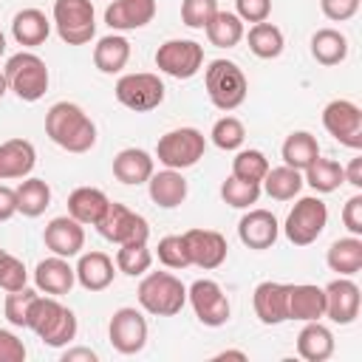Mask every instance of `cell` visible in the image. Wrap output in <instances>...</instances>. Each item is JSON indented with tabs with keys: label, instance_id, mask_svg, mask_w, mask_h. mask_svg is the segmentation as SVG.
<instances>
[{
	"label": "cell",
	"instance_id": "obj_47",
	"mask_svg": "<svg viewBox=\"0 0 362 362\" xmlns=\"http://www.w3.org/2000/svg\"><path fill=\"white\" fill-rule=\"evenodd\" d=\"M235 14L243 23H263L272 14V0H235Z\"/></svg>",
	"mask_w": 362,
	"mask_h": 362
},
{
	"label": "cell",
	"instance_id": "obj_19",
	"mask_svg": "<svg viewBox=\"0 0 362 362\" xmlns=\"http://www.w3.org/2000/svg\"><path fill=\"white\" fill-rule=\"evenodd\" d=\"M42 240L45 246L59 255V257H74L82 252L85 246V229L79 221H74L71 215H59V218H51L45 232H42Z\"/></svg>",
	"mask_w": 362,
	"mask_h": 362
},
{
	"label": "cell",
	"instance_id": "obj_8",
	"mask_svg": "<svg viewBox=\"0 0 362 362\" xmlns=\"http://www.w3.org/2000/svg\"><path fill=\"white\" fill-rule=\"evenodd\" d=\"M325 223H328V206H325V201L317 198V195H305L286 215L283 232H286V238L294 246H308V243H314L322 235Z\"/></svg>",
	"mask_w": 362,
	"mask_h": 362
},
{
	"label": "cell",
	"instance_id": "obj_46",
	"mask_svg": "<svg viewBox=\"0 0 362 362\" xmlns=\"http://www.w3.org/2000/svg\"><path fill=\"white\" fill-rule=\"evenodd\" d=\"M25 280H28L25 263L20 257L3 252V257H0V288L3 291H17V288L25 286Z\"/></svg>",
	"mask_w": 362,
	"mask_h": 362
},
{
	"label": "cell",
	"instance_id": "obj_16",
	"mask_svg": "<svg viewBox=\"0 0 362 362\" xmlns=\"http://www.w3.org/2000/svg\"><path fill=\"white\" fill-rule=\"evenodd\" d=\"M184 240H187V249H189V260L192 266L198 269H218L223 260H226V238L215 229H187L184 232Z\"/></svg>",
	"mask_w": 362,
	"mask_h": 362
},
{
	"label": "cell",
	"instance_id": "obj_15",
	"mask_svg": "<svg viewBox=\"0 0 362 362\" xmlns=\"http://www.w3.org/2000/svg\"><path fill=\"white\" fill-rule=\"evenodd\" d=\"M325 317L337 325H351L359 317V286L351 277H337L325 288Z\"/></svg>",
	"mask_w": 362,
	"mask_h": 362
},
{
	"label": "cell",
	"instance_id": "obj_51",
	"mask_svg": "<svg viewBox=\"0 0 362 362\" xmlns=\"http://www.w3.org/2000/svg\"><path fill=\"white\" fill-rule=\"evenodd\" d=\"M17 212V192L6 184H0V223L8 221Z\"/></svg>",
	"mask_w": 362,
	"mask_h": 362
},
{
	"label": "cell",
	"instance_id": "obj_25",
	"mask_svg": "<svg viewBox=\"0 0 362 362\" xmlns=\"http://www.w3.org/2000/svg\"><path fill=\"white\" fill-rule=\"evenodd\" d=\"M153 156L147 150H139V147H124L113 156V175L122 181V184H130V187H139V184H147V178L153 175Z\"/></svg>",
	"mask_w": 362,
	"mask_h": 362
},
{
	"label": "cell",
	"instance_id": "obj_48",
	"mask_svg": "<svg viewBox=\"0 0 362 362\" xmlns=\"http://www.w3.org/2000/svg\"><path fill=\"white\" fill-rule=\"evenodd\" d=\"M23 359H25L23 339L14 331L0 328V362H23Z\"/></svg>",
	"mask_w": 362,
	"mask_h": 362
},
{
	"label": "cell",
	"instance_id": "obj_37",
	"mask_svg": "<svg viewBox=\"0 0 362 362\" xmlns=\"http://www.w3.org/2000/svg\"><path fill=\"white\" fill-rule=\"evenodd\" d=\"M246 40H249V51L255 57H260V59H277L283 54V45H286L283 31L274 23H266V20L263 23H255L249 28Z\"/></svg>",
	"mask_w": 362,
	"mask_h": 362
},
{
	"label": "cell",
	"instance_id": "obj_7",
	"mask_svg": "<svg viewBox=\"0 0 362 362\" xmlns=\"http://www.w3.org/2000/svg\"><path fill=\"white\" fill-rule=\"evenodd\" d=\"M54 25L62 42L85 45L96 34V14L90 0H54Z\"/></svg>",
	"mask_w": 362,
	"mask_h": 362
},
{
	"label": "cell",
	"instance_id": "obj_18",
	"mask_svg": "<svg viewBox=\"0 0 362 362\" xmlns=\"http://www.w3.org/2000/svg\"><path fill=\"white\" fill-rule=\"evenodd\" d=\"M252 303H255V314L263 325L286 322L288 320V283H274V280L257 283Z\"/></svg>",
	"mask_w": 362,
	"mask_h": 362
},
{
	"label": "cell",
	"instance_id": "obj_12",
	"mask_svg": "<svg viewBox=\"0 0 362 362\" xmlns=\"http://www.w3.org/2000/svg\"><path fill=\"white\" fill-rule=\"evenodd\" d=\"M322 127L339 144L359 150L362 147V110L351 99H334L322 107Z\"/></svg>",
	"mask_w": 362,
	"mask_h": 362
},
{
	"label": "cell",
	"instance_id": "obj_26",
	"mask_svg": "<svg viewBox=\"0 0 362 362\" xmlns=\"http://www.w3.org/2000/svg\"><path fill=\"white\" fill-rule=\"evenodd\" d=\"M74 272H76V283L88 291H105L116 274L113 260L105 252H85Z\"/></svg>",
	"mask_w": 362,
	"mask_h": 362
},
{
	"label": "cell",
	"instance_id": "obj_41",
	"mask_svg": "<svg viewBox=\"0 0 362 362\" xmlns=\"http://www.w3.org/2000/svg\"><path fill=\"white\" fill-rule=\"evenodd\" d=\"M266 173H269V158H266L260 150H240V153L232 158V175H238V178H243V181L260 184Z\"/></svg>",
	"mask_w": 362,
	"mask_h": 362
},
{
	"label": "cell",
	"instance_id": "obj_24",
	"mask_svg": "<svg viewBox=\"0 0 362 362\" xmlns=\"http://www.w3.org/2000/svg\"><path fill=\"white\" fill-rule=\"evenodd\" d=\"M147 192H150V201L158 204L161 209H175L187 198V178L181 175V170L164 167L161 173H153L147 178Z\"/></svg>",
	"mask_w": 362,
	"mask_h": 362
},
{
	"label": "cell",
	"instance_id": "obj_35",
	"mask_svg": "<svg viewBox=\"0 0 362 362\" xmlns=\"http://www.w3.org/2000/svg\"><path fill=\"white\" fill-rule=\"evenodd\" d=\"M17 192V212H23L25 218H40L48 206H51V187L42 178H28L20 181Z\"/></svg>",
	"mask_w": 362,
	"mask_h": 362
},
{
	"label": "cell",
	"instance_id": "obj_29",
	"mask_svg": "<svg viewBox=\"0 0 362 362\" xmlns=\"http://www.w3.org/2000/svg\"><path fill=\"white\" fill-rule=\"evenodd\" d=\"M107 204H110V198L102 189H96V187H76L68 195V215L74 221H79L82 226H88V223L96 226L99 218L105 215Z\"/></svg>",
	"mask_w": 362,
	"mask_h": 362
},
{
	"label": "cell",
	"instance_id": "obj_14",
	"mask_svg": "<svg viewBox=\"0 0 362 362\" xmlns=\"http://www.w3.org/2000/svg\"><path fill=\"white\" fill-rule=\"evenodd\" d=\"M107 337H110V345L119 354H124V356L139 354L147 345V320H144V314L130 308V305L113 311L110 325H107Z\"/></svg>",
	"mask_w": 362,
	"mask_h": 362
},
{
	"label": "cell",
	"instance_id": "obj_21",
	"mask_svg": "<svg viewBox=\"0 0 362 362\" xmlns=\"http://www.w3.org/2000/svg\"><path fill=\"white\" fill-rule=\"evenodd\" d=\"M34 283H37V291H45L51 297H59V294H68L76 283V272L74 266L68 263V257H45L37 263L34 269Z\"/></svg>",
	"mask_w": 362,
	"mask_h": 362
},
{
	"label": "cell",
	"instance_id": "obj_33",
	"mask_svg": "<svg viewBox=\"0 0 362 362\" xmlns=\"http://www.w3.org/2000/svg\"><path fill=\"white\" fill-rule=\"evenodd\" d=\"M311 57L320 62V65H339L345 57H348V40L342 31L337 28H320L314 31L311 37Z\"/></svg>",
	"mask_w": 362,
	"mask_h": 362
},
{
	"label": "cell",
	"instance_id": "obj_44",
	"mask_svg": "<svg viewBox=\"0 0 362 362\" xmlns=\"http://www.w3.org/2000/svg\"><path fill=\"white\" fill-rule=\"evenodd\" d=\"M37 294H40V291H37V288H28V286H23V288H17V291H8L6 305H3L6 320H8L11 325H17V328H25L28 308H31V303H34Z\"/></svg>",
	"mask_w": 362,
	"mask_h": 362
},
{
	"label": "cell",
	"instance_id": "obj_34",
	"mask_svg": "<svg viewBox=\"0 0 362 362\" xmlns=\"http://www.w3.org/2000/svg\"><path fill=\"white\" fill-rule=\"evenodd\" d=\"M280 153H283V161H286L288 167H294V170L303 173V170L320 156V144H317V139H314L308 130H294V133L286 136Z\"/></svg>",
	"mask_w": 362,
	"mask_h": 362
},
{
	"label": "cell",
	"instance_id": "obj_23",
	"mask_svg": "<svg viewBox=\"0 0 362 362\" xmlns=\"http://www.w3.org/2000/svg\"><path fill=\"white\" fill-rule=\"evenodd\" d=\"M37 164V150L28 139H8L0 144V181L25 178Z\"/></svg>",
	"mask_w": 362,
	"mask_h": 362
},
{
	"label": "cell",
	"instance_id": "obj_13",
	"mask_svg": "<svg viewBox=\"0 0 362 362\" xmlns=\"http://www.w3.org/2000/svg\"><path fill=\"white\" fill-rule=\"evenodd\" d=\"M187 300H189L195 317H198L204 325H209V328L226 325L232 308H229V297L223 294V288H221L215 280H206V277L195 280V283L187 288Z\"/></svg>",
	"mask_w": 362,
	"mask_h": 362
},
{
	"label": "cell",
	"instance_id": "obj_2",
	"mask_svg": "<svg viewBox=\"0 0 362 362\" xmlns=\"http://www.w3.org/2000/svg\"><path fill=\"white\" fill-rule=\"evenodd\" d=\"M25 328H31L48 348H65L76 337L79 325H76V314L68 305H62L57 297L37 294L28 308Z\"/></svg>",
	"mask_w": 362,
	"mask_h": 362
},
{
	"label": "cell",
	"instance_id": "obj_45",
	"mask_svg": "<svg viewBox=\"0 0 362 362\" xmlns=\"http://www.w3.org/2000/svg\"><path fill=\"white\" fill-rule=\"evenodd\" d=\"M215 14H218V0H184L181 3V23L187 28H206Z\"/></svg>",
	"mask_w": 362,
	"mask_h": 362
},
{
	"label": "cell",
	"instance_id": "obj_40",
	"mask_svg": "<svg viewBox=\"0 0 362 362\" xmlns=\"http://www.w3.org/2000/svg\"><path fill=\"white\" fill-rule=\"evenodd\" d=\"M221 198L223 204L235 206V209H249L252 204H257L260 198V184L255 181H243L238 175H229L223 184H221Z\"/></svg>",
	"mask_w": 362,
	"mask_h": 362
},
{
	"label": "cell",
	"instance_id": "obj_22",
	"mask_svg": "<svg viewBox=\"0 0 362 362\" xmlns=\"http://www.w3.org/2000/svg\"><path fill=\"white\" fill-rule=\"evenodd\" d=\"M325 317V291L314 283H288V320L311 322Z\"/></svg>",
	"mask_w": 362,
	"mask_h": 362
},
{
	"label": "cell",
	"instance_id": "obj_57",
	"mask_svg": "<svg viewBox=\"0 0 362 362\" xmlns=\"http://www.w3.org/2000/svg\"><path fill=\"white\" fill-rule=\"evenodd\" d=\"M3 252H6V249H0V257H3Z\"/></svg>",
	"mask_w": 362,
	"mask_h": 362
},
{
	"label": "cell",
	"instance_id": "obj_54",
	"mask_svg": "<svg viewBox=\"0 0 362 362\" xmlns=\"http://www.w3.org/2000/svg\"><path fill=\"white\" fill-rule=\"evenodd\" d=\"M215 359H246V354L243 351H221Z\"/></svg>",
	"mask_w": 362,
	"mask_h": 362
},
{
	"label": "cell",
	"instance_id": "obj_43",
	"mask_svg": "<svg viewBox=\"0 0 362 362\" xmlns=\"http://www.w3.org/2000/svg\"><path fill=\"white\" fill-rule=\"evenodd\" d=\"M156 255H158V260L167 269H187V266H192L184 235H164L158 240V246H156Z\"/></svg>",
	"mask_w": 362,
	"mask_h": 362
},
{
	"label": "cell",
	"instance_id": "obj_31",
	"mask_svg": "<svg viewBox=\"0 0 362 362\" xmlns=\"http://www.w3.org/2000/svg\"><path fill=\"white\" fill-rule=\"evenodd\" d=\"M130 59V42L122 34H107L93 45V65L102 74H119Z\"/></svg>",
	"mask_w": 362,
	"mask_h": 362
},
{
	"label": "cell",
	"instance_id": "obj_9",
	"mask_svg": "<svg viewBox=\"0 0 362 362\" xmlns=\"http://www.w3.org/2000/svg\"><path fill=\"white\" fill-rule=\"evenodd\" d=\"M96 229H99V235L105 240H110L116 246H124V243H147V238H150L147 218L139 215V212H133L124 204H116V201L107 204V209L99 218Z\"/></svg>",
	"mask_w": 362,
	"mask_h": 362
},
{
	"label": "cell",
	"instance_id": "obj_3",
	"mask_svg": "<svg viewBox=\"0 0 362 362\" xmlns=\"http://www.w3.org/2000/svg\"><path fill=\"white\" fill-rule=\"evenodd\" d=\"M204 85H206V96L218 110H235L243 105L249 82L246 74L240 71L238 62L232 59H212L204 71Z\"/></svg>",
	"mask_w": 362,
	"mask_h": 362
},
{
	"label": "cell",
	"instance_id": "obj_39",
	"mask_svg": "<svg viewBox=\"0 0 362 362\" xmlns=\"http://www.w3.org/2000/svg\"><path fill=\"white\" fill-rule=\"evenodd\" d=\"M153 266V252L147 243H124L116 252V269L127 277H139Z\"/></svg>",
	"mask_w": 362,
	"mask_h": 362
},
{
	"label": "cell",
	"instance_id": "obj_28",
	"mask_svg": "<svg viewBox=\"0 0 362 362\" xmlns=\"http://www.w3.org/2000/svg\"><path fill=\"white\" fill-rule=\"evenodd\" d=\"M48 34H51V20L40 8H23L11 20V37L17 45L37 48L48 40Z\"/></svg>",
	"mask_w": 362,
	"mask_h": 362
},
{
	"label": "cell",
	"instance_id": "obj_38",
	"mask_svg": "<svg viewBox=\"0 0 362 362\" xmlns=\"http://www.w3.org/2000/svg\"><path fill=\"white\" fill-rule=\"evenodd\" d=\"M345 181L342 175V167L331 158H314L305 170H303V184H308L314 192H334L339 189V184Z\"/></svg>",
	"mask_w": 362,
	"mask_h": 362
},
{
	"label": "cell",
	"instance_id": "obj_53",
	"mask_svg": "<svg viewBox=\"0 0 362 362\" xmlns=\"http://www.w3.org/2000/svg\"><path fill=\"white\" fill-rule=\"evenodd\" d=\"M62 362H96V354L90 348H68L62 354Z\"/></svg>",
	"mask_w": 362,
	"mask_h": 362
},
{
	"label": "cell",
	"instance_id": "obj_20",
	"mask_svg": "<svg viewBox=\"0 0 362 362\" xmlns=\"http://www.w3.org/2000/svg\"><path fill=\"white\" fill-rule=\"evenodd\" d=\"M156 17V0H110L105 8V23L113 31H136L153 23Z\"/></svg>",
	"mask_w": 362,
	"mask_h": 362
},
{
	"label": "cell",
	"instance_id": "obj_11",
	"mask_svg": "<svg viewBox=\"0 0 362 362\" xmlns=\"http://www.w3.org/2000/svg\"><path fill=\"white\" fill-rule=\"evenodd\" d=\"M156 68L173 79H192L204 68V45L195 40H167L156 51Z\"/></svg>",
	"mask_w": 362,
	"mask_h": 362
},
{
	"label": "cell",
	"instance_id": "obj_10",
	"mask_svg": "<svg viewBox=\"0 0 362 362\" xmlns=\"http://www.w3.org/2000/svg\"><path fill=\"white\" fill-rule=\"evenodd\" d=\"M113 93H116L119 105H124L127 110L147 113L164 102V82L158 79V74H150V71L124 74V76H119Z\"/></svg>",
	"mask_w": 362,
	"mask_h": 362
},
{
	"label": "cell",
	"instance_id": "obj_36",
	"mask_svg": "<svg viewBox=\"0 0 362 362\" xmlns=\"http://www.w3.org/2000/svg\"><path fill=\"white\" fill-rule=\"evenodd\" d=\"M204 31H206V37H209V42L215 48H235L243 40V34H246L243 31V20L235 11H221V8L209 20V25Z\"/></svg>",
	"mask_w": 362,
	"mask_h": 362
},
{
	"label": "cell",
	"instance_id": "obj_32",
	"mask_svg": "<svg viewBox=\"0 0 362 362\" xmlns=\"http://www.w3.org/2000/svg\"><path fill=\"white\" fill-rule=\"evenodd\" d=\"M260 184H263V189H266L269 198H274V201H291L303 189V173L294 170V167H288V164L269 167V173L263 175Z\"/></svg>",
	"mask_w": 362,
	"mask_h": 362
},
{
	"label": "cell",
	"instance_id": "obj_27",
	"mask_svg": "<svg viewBox=\"0 0 362 362\" xmlns=\"http://www.w3.org/2000/svg\"><path fill=\"white\" fill-rule=\"evenodd\" d=\"M297 354L305 362H325L334 354V334L320 320H311L297 334Z\"/></svg>",
	"mask_w": 362,
	"mask_h": 362
},
{
	"label": "cell",
	"instance_id": "obj_6",
	"mask_svg": "<svg viewBox=\"0 0 362 362\" xmlns=\"http://www.w3.org/2000/svg\"><path fill=\"white\" fill-rule=\"evenodd\" d=\"M206 150V139L201 130L195 127H175L170 133H164L156 144V156L164 167L170 170H187L195 167L204 158Z\"/></svg>",
	"mask_w": 362,
	"mask_h": 362
},
{
	"label": "cell",
	"instance_id": "obj_52",
	"mask_svg": "<svg viewBox=\"0 0 362 362\" xmlns=\"http://www.w3.org/2000/svg\"><path fill=\"white\" fill-rule=\"evenodd\" d=\"M342 175H345V181H348L351 187L362 189V156L351 158V164H348V167H342Z\"/></svg>",
	"mask_w": 362,
	"mask_h": 362
},
{
	"label": "cell",
	"instance_id": "obj_49",
	"mask_svg": "<svg viewBox=\"0 0 362 362\" xmlns=\"http://www.w3.org/2000/svg\"><path fill=\"white\" fill-rule=\"evenodd\" d=\"M320 8L328 20L334 23H345L359 11V0H320Z\"/></svg>",
	"mask_w": 362,
	"mask_h": 362
},
{
	"label": "cell",
	"instance_id": "obj_55",
	"mask_svg": "<svg viewBox=\"0 0 362 362\" xmlns=\"http://www.w3.org/2000/svg\"><path fill=\"white\" fill-rule=\"evenodd\" d=\"M6 90H8V82H6V74L0 71V99L6 96Z\"/></svg>",
	"mask_w": 362,
	"mask_h": 362
},
{
	"label": "cell",
	"instance_id": "obj_30",
	"mask_svg": "<svg viewBox=\"0 0 362 362\" xmlns=\"http://www.w3.org/2000/svg\"><path fill=\"white\" fill-rule=\"evenodd\" d=\"M325 263L331 272H337L339 277H354L362 269V238L359 235H348L339 238L328 246Z\"/></svg>",
	"mask_w": 362,
	"mask_h": 362
},
{
	"label": "cell",
	"instance_id": "obj_17",
	"mask_svg": "<svg viewBox=\"0 0 362 362\" xmlns=\"http://www.w3.org/2000/svg\"><path fill=\"white\" fill-rule=\"evenodd\" d=\"M277 235H280V223L269 209H249L238 221V238L249 249H257V252L272 249Z\"/></svg>",
	"mask_w": 362,
	"mask_h": 362
},
{
	"label": "cell",
	"instance_id": "obj_42",
	"mask_svg": "<svg viewBox=\"0 0 362 362\" xmlns=\"http://www.w3.org/2000/svg\"><path fill=\"white\" fill-rule=\"evenodd\" d=\"M209 136H212V144L218 150H238L243 144V139H246V127H243L240 119L223 116V119H218L212 124V133Z\"/></svg>",
	"mask_w": 362,
	"mask_h": 362
},
{
	"label": "cell",
	"instance_id": "obj_56",
	"mask_svg": "<svg viewBox=\"0 0 362 362\" xmlns=\"http://www.w3.org/2000/svg\"><path fill=\"white\" fill-rule=\"evenodd\" d=\"M6 54V37H3V31H0V57Z\"/></svg>",
	"mask_w": 362,
	"mask_h": 362
},
{
	"label": "cell",
	"instance_id": "obj_50",
	"mask_svg": "<svg viewBox=\"0 0 362 362\" xmlns=\"http://www.w3.org/2000/svg\"><path fill=\"white\" fill-rule=\"evenodd\" d=\"M342 223L351 235H362V195H351L342 206Z\"/></svg>",
	"mask_w": 362,
	"mask_h": 362
},
{
	"label": "cell",
	"instance_id": "obj_4",
	"mask_svg": "<svg viewBox=\"0 0 362 362\" xmlns=\"http://www.w3.org/2000/svg\"><path fill=\"white\" fill-rule=\"evenodd\" d=\"M139 305L153 317H173L187 303V286L170 272H150L139 283Z\"/></svg>",
	"mask_w": 362,
	"mask_h": 362
},
{
	"label": "cell",
	"instance_id": "obj_5",
	"mask_svg": "<svg viewBox=\"0 0 362 362\" xmlns=\"http://www.w3.org/2000/svg\"><path fill=\"white\" fill-rule=\"evenodd\" d=\"M3 74H6L8 90H14L17 99L23 102H37L48 90V68L34 51H20L8 57Z\"/></svg>",
	"mask_w": 362,
	"mask_h": 362
},
{
	"label": "cell",
	"instance_id": "obj_1",
	"mask_svg": "<svg viewBox=\"0 0 362 362\" xmlns=\"http://www.w3.org/2000/svg\"><path fill=\"white\" fill-rule=\"evenodd\" d=\"M48 139L68 153H88L96 144V124L74 102H57L45 113Z\"/></svg>",
	"mask_w": 362,
	"mask_h": 362
}]
</instances>
